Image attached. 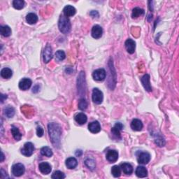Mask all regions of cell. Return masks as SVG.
Here are the masks:
<instances>
[{"mask_svg": "<svg viewBox=\"0 0 179 179\" xmlns=\"http://www.w3.org/2000/svg\"><path fill=\"white\" fill-rule=\"evenodd\" d=\"M0 33L3 36L8 37L11 34V29L8 25H4L0 27Z\"/></svg>", "mask_w": 179, "mask_h": 179, "instance_id": "d4e9b609", "label": "cell"}, {"mask_svg": "<svg viewBox=\"0 0 179 179\" xmlns=\"http://www.w3.org/2000/svg\"><path fill=\"white\" fill-rule=\"evenodd\" d=\"M90 15L92 18H98L99 17V13L97 11H92L90 13Z\"/></svg>", "mask_w": 179, "mask_h": 179, "instance_id": "74e56055", "label": "cell"}, {"mask_svg": "<svg viewBox=\"0 0 179 179\" xmlns=\"http://www.w3.org/2000/svg\"><path fill=\"white\" fill-rule=\"evenodd\" d=\"M111 173L115 178H118L121 175V168L119 166L115 165L111 169Z\"/></svg>", "mask_w": 179, "mask_h": 179, "instance_id": "4dcf8cb0", "label": "cell"}, {"mask_svg": "<svg viewBox=\"0 0 179 179\" xmlns=\"http://www.w3.org/2000/svg\"><path fill=\"white\" fill-rule=\"evenodd\" d=\"M106 73L104 69H99L92 73V77L97 81H103L106 78Z\"/></svg>", "mask_w": 179, "mask_h": 179, "instance_id": "52a82bcc", "label": "cell"}, {"mask_svg": "<svg viewBox=\"0 0 179 179\" xmlns=\"http://www.w3.org/2000/svg\"><path fill=\"white\" fill-rule=\"evenodd\" d=\"M51 177H52L53 179H64L65 178L66 176L65 175V173L62 172V171H56L53 173Z\"/></svg>", "mask_w": 179, "mask_h": 179, "instance_id": "d6a6232c", "label": "cell"}, {"mask_svg": "<svg viewBox=\"0 0 179 179\" xmlns=\"http://www.w3.org/2000/svg\"><path fill=\"white\" fill-rule=\"evenodd\" d=\"M75 121L79 125H83L86 123V122L88 121V117L86 115L83 114V113H79V114H78L76 116H75Z\"/></svg>", "mask_w": 179, "mask_h": 179, "instance_id": "7402d4cb", "label": "cell"}, {"mask_svg": "<svg viewBox=\"0 0 179 179\" xmlns=\"http://www.w3.org/2000/svg\"><path fill=\"white\" fill-rule=\"evenodd\" d=\"M6 98H7V95H6L2 94L1 95V102L3 103L4 101V99H6Z\"/></svg>", "mask_w": 179, "mask_h": 179, "instance_id": "f35d334b", "label": "cell"}, {"mask_svg": "<svg viewBox=\"0 0 179 179\" xmlns=\"http://www.w3.org/2000/svg\"><path fill=\"white\" fill-rule=\"evenodd\" d=\"M106 160L109 162L114 163L116 162L118 159V153L116 151L114 150H110L108 151L106 155Z\"/></svg>", "mask_w": 179, "mask_h": 179, "instance_id": "7c38bea8", "label": "cell"}, {"mask_svg": "<svg viewBox=\"0 0 179 179\" xmlns=\"http://www.w3.org/2000/svg\"><path fill=\"white\" fill-rule=\"evenodd\" d=\"M102 34H103V29L101 26L98 25V24L93 26V28L92 29V32H91V34L93 38L96 39L101 38L102 36Z\"/></svg>", "mask_w": 179, "mask_h": 179, "instance_id": "8fae6325", "label": "cell"}, {"mask_svg": "<svg viewBox=\"0 0 179 179\" xmlns=\"http://www.w3.org/2000/svg\"><path fill=\"white\" fill-rule=\"evenodd\" d=\"M131 128L134 131H141L143 129V123L139 119H134L131 122Z\"/></svg>", "mask_w": 179, "mask_h": 179, "instance_id": "d6986e66", "label": "cell"}, {"mask_svg": "<svg viewBox=\"0 0 179 179\" xmlns=\"http://www.w3.org/2000/svg\"><path fill=\"white\" fill-rule=\"evenodd\" d=\"M41 154L43 156L50 158V157L53 156V151L51 150V148H49V147L44 146L41 149Z\"/></svg>", "mask_w": 179, "mask_h": 179, "instance_id": "4316f807", "label": "cell"}, {"mask_svg": "<svg viewBox=\"0 0 179 179\" xmlns=\"http://www.w3.org/2000/svg\"><path fill=\"white\" fill-rule=\"evenodd\" d=\"M88 107V103L85 101V99H80L79 102H78V109L80 110H85Z\"/></svg>", "mask_w": 179, "mask_h": 179, "instance_id": "d590c367", "label": "cell"}, {"mask_svg": "<svg viewBox=\"0 0 179 179\" xmlns=\"http://www.w3.org/2000/svg\"><path fill=\"white\" fill-rule=\"evenodd\" d=\"M88 129L93 134H97L101 131V126L98 121H93L88 125Z\"/></svg>", "mask_w": 179, "mask_h": 179, "instance_id": "4fadbf2b", "label": "cell"}, {"mask_svg": "<svg viewBox=\"0 0 179 179\" xmlns=\"http://www.w3.org/2000/svg\"><path fill=\"white\" fill-rule=\"evenodd\" d=\"M123 125L121 123V122H117V123L115 125V126L111 129V133L117 139H121V131L123 129Z\"/></svg>", "mask_w": 179, "mask_h": 179, "instance_id": "9c48e42d", "label": "cell"}, {"mask_svg": "<svg viewBox=\"0 0 179 179\" xmlns=\"http://www.w3.org/2000/svg\"><path fill=\"white\" fill-rule=\"evenodd\" d=\"M92 99L93 102L96 104H101L103 102V99H104L102 92L98 88H94L92 91Z\"/></svg>", "mask_w": 179, "mask_h": 179, "instance_id": "277c9868", "label": "cell"}, {"mask_svg": "<svg viewBox=\"0 0 179 179\" xmlns=\"http://www.w3.org/2000/svg\"><path fill=\"white\" fill-rule=\"evenodd\" d=\"M26 21H27V23L29 24H36L38 21V17L35 13H29L27 15Z\"/></svg>", "mask_w": 179, "mask_h": 179, "instance_id": "603a6c76", "label": "cell"}, {"mask_svg": "<svg viewBox=\"0 0 179 179\" xmlns=\"http://www.w3.org/2000/svg\"><path fill=\"white\" fill-rule=\"evenodd\" d=\"M76 13V10L74 7L71 6V5H67L63 9V13L67 18L74 16Z\"/></svg>", "mask_w": 179, "mask_h": 179, "instance_id": "e0dca14e", "label": "cell"}, {"mask_svg": "<svg viewBox=\"0 0 179 179\" xmlns=\"http://www.w3.org/2000/svg\"><path fill=\"white\" fill-rule=\"evenodd\" d=\"M53 58V51L52 48L50 44H47L44 48L43 53V59L45 63H48Z\"/></svg>", "mask_w": 179, "mask_h": 179, "instance_id": "8992f818", "label": "cell"}, {"mask_svg": "<svg viewBox=\"0 0 179 179\" xmlns=\"http://www.w3.org/2000/svg\"><path fill=\"white\" fill-rule=\"evenodd\" d=\"M4 112L5 116H6L7 117H9V118H11V117H13L14 116L15 109L13 107L9 106L5 108L4 110Z\"/></svg>", "mask_w": 179, "mask_h": 179, "instance_id": "f1b7e54d", "label": "cell"}, {"mask_svg": "<svg viewBox=\"0 0 179 179\" xmlns=\"http://www.w3.org/2000/svg\"><path fill=\"white\" fill-rule=\"evenodd\" d=\"M1 154H2V157H1V160H0V161H1V162H3L4 160V155L3 152H2Z\"/></svg>", "mask_w": 179, "mask_h": 179, "instance_id": "ab89813d", "label": "cell"}, {"mask_svg": "<svg viewBox=\"0 0 179 179\" xmlns=\"http://www.w3.org/2000/svg\"><path fill=\"white\" fill-rule=\"evenodd\" d=\"M121 168L122 171H123V173L127 175H130L133 172V167L129 163L125 162L121 164Z\"/></svg>", "mask_w": 179, "mask_h": 179, "instance_id": "ffe728a7", "label": "cell"}, {"mask_svg": "<svg viewBox=\"0 0 179 179\" xmlns=\"http://www.w3.org/2000/svg\"><path fill=\"white\" fill-rule=\"evenodd\" d=\"M125 46L126 50L129 54H133L135 51L136 48V43L134 40L131 39H128L125 43Z\"/></svg>", "mask_w": 179, "mask_h": 179, "instance_id": "30bf717a", "label": "cell"}, {"mask_svg": "<svg viewBox=\"0 0 179 179\" xmlns=\"http://www.w3.org/2000/svg\"><path fill=\"white\" fill-rule=\"evenodd\" d=\"M39 168L41 172L45 175L50 173L51 172V170H52V167H51L50 165L48 162H41V164H39Z\"/></svg>", "mask_w": 179, "mask_h": 179, "instance_id": "2e32d148", "label": "cell"}, {"mask_svg": "<svg viewBox=\"0 0 179 179\" xmlns=\"http://www.w3.org/2000/svg\"><path fill=\"white\" fill-rule=\"evenodd\" d=\"M32 84V80L29 79V78H23V79L19 82L18 85H19V88L21 90H27L31 87Z\"/></svg>", "mask_w": 179, "mask_h": 179, "instance_id": "9a60e30c", "label": "cell"}, {"mask_svg": "<svg viewBox=\"0 0 179 179\" xmlns=\"http://www.w3.org/2000/svg\"><path fill=\"white\" fill-rule=\"evenodd\" d=\"M144 13V11L142 9L139 8V7H136L133 9L132 13V18H139V16H142Z\"/></svg>", "mask_w": 179, "mask_h": 179, "instance_id": "83f0119b", "label": "cell"}, {"mask_svg": "<svg viewBox=\"0 0 179 179\" xmlns=\"http://www.w3.org/2000/svg\"><path fill=\"white\" fill-rule=\"evenodd\" d=\"M13 76V72L9 68H4L1 71V76L5 79H9Z\"/></svg>", "mask_w": 179, "mask_h": 179, "instance_id": "cb8c5ba5", "label": "cell"}, {"mask_svg": "<svg viewBox=\"0 0 179 179\" xmlns=\"http://www.w3.org/2000/svg\"><path fill=\"white\" fill-rule=\"evenodd\" d=\"M155 144L160 147H162L165 145V141L160 134H155Z\"/></svg>", "mask_w": 179, "mask_h": 179, "instance_id": "f546056e", "label": "cell"}, {"mask_svg": "<svg viewBox=\"0 0 179 179\" xmlns=\"http://www.w3.org/2000/svg\"><path fill=\"white\" fill-rule=\"evenodd\" d=\"M13 6L16 9L21 10L24 8V2L23 0H14L13 2Z\"/></svg>", "mask_w": 179, "mask_h": 179, "instance_id": "1f68e13d", "label": "cell"}, {"mask_svg": "<svg viewBox=\"0 0 179 179\" xmlns=\"http://www.w3.org/2000/svg\"><path fill=\"white\" fill-rule=\"evenodd\" d=\"M65 165L69 170H73L78 165V161L75 158H69L65 161Z\"/></svg>", "mask_w": 179, "mask_h": 179, "instance_id": "ac0fdd59", "label": "cell"}, {"mask_svg": "<svg viewBox=\"0 0 179 179\" xmlns=\"http://www.w3.org/2000/svg\"><path fill=\"white\" fill-rule=\"evenodd\" d=\"M58 28L60 31L63 34H67L69 33L71 28H72V25H71L70 21L69 20V18L65 16H60L58 22Z\"/></svg>", "mask_w": 179, "mask_h": 179, "instance_id": "7a4b0ae2", "label": "cell"}, {"mask_svg": "<svg viewBox=\"0 0 179 179\" xmlns=\"http://www.w3.org/2000/svg\"><path fill=\"white\" fill-rule=\"evenodd\" d=\"M151 160V155L147 152H143L139 154L138 158H137V161L139 164L141 165H147Z\"/></svg>", "mask_w": 179, "mask_h": 179, "instance_id": "ba28073f", "label": "cell"}, {"mask_svg": "<svg viewBox=\"0 0 179 179\" xmlns=\"http://www.w3.org/2000/svg\"><path fill=\"white\" fill-rule=\"evenodd\" d=\"M141 81L142 83L144 88H145V90L148 92L152 91V88L150 83V76L148 74H145L143 77L141 78Z\"/></svg>", "mask_w": 179, "mask_h": 179, "instance_id": "5bb4252c", "label": "cell"}, {"mask_svg": "<svg viewBox=\"0 0 179 179\" xmlns=\"http://www.w3.org/2000/svg\"><path fill=\"white\" fill-rule=\"evenodd\" d=\"M136 175L139 178H145L148 176V171L143 166H139L136 170Z\"/></svg>", "mask_w": 179, "mask_h": 179, "instance_id": "44dd1931", "label": "cell"}, {"mask_svg": "<svg viewBox=\"0 0 179 179\" xmlns=\"http://www.w3.org/2000/svg\"><path fill=\"white\" fill-rule=\"evenodd\" d=\"M66 55L63 50H58L55 53V58L58 61H62L65 59Z\"/></svg>", "mask_w": 179, "mask_h": 179, "instance_id": "836d02e7", "label": "cell"}, {"mask_svg": "<svg viewBox=\"0 0 179 179\" xmlns=\"http://www.w3.org/2000/svg\"><path fill=\"white\" fill-rule=\"evenodd\" d=\"M48 129L49 136L53 146L59 148L60 146V138L62 135V129L60 126L55 122H51L48 124Z\"/></svg>", "mask_w": 179, "mask_h": 179, "instance_id": "6da1fadb", "label": "cell"}, {"mask_svg": "<svg viewBox=\"0 0 179 179\" xmlns=\"http://www.w3.org/2000/svg\"><path fill=\"white\" fill-rule=\"evenodd\" d=\"M34 151V146L31 142H27L24 144L23 148L21 149V153L26 157H30L32 155Z\"/></svg>", "mask_w": 179, "mask_h": 179, "instance_id": "5b68a950", "label": "cell"}, {"mask_svg": "<svg viewBox=\"0 0 179 179\" xmlns=\"http://www.w3.org/2000/svg\"><path fill=\"white\" fill-rule=\"evenodd\" d=\"M11 133L13 134V138L16 139V141H20L22 138V134L20 132L19 129L17 128L15 126H12L11 127Z\"/></svg>", "mask_w": 179, "mask_h": 179, "instance_id": "484cf974", "label": "cell"}, {"mask_svg": "<svg viewBox=\"0 0 179 179\" xmlns=\"http://www.w3.org/2000/svg\"><path fill=\"white\" fill-rule=\"evenodd\" d=\"M24 171H25V168H24V166L23 164L21 163L15 164L11 168L12 173H13L14 176H16V177H19V176L23 175Z\"/></svg>", "mask_w": 179, "mask_h": 179, "instance_id": "3957f363", "label": "cell"}, {"mask_svg": "<svg viewBox=\"0 0 179 179\" xmlns=\"http://www.w3.org/2000/svg\"><path fill=\"white\" fill-rule=\"evenodd\" d=\"M36 134L39 137H41L43 135V129L41 127L39 126L36 129Z\"/></svg>", "mask_w": 179, "mask_h": 179, "instance_id": "8d00e7d4", "label": "cell"}, {"mask_svg": "<svg viewBox=\"0 0 179 179\" xmlns=\"http://www.w3.org/2000/svg\"><path fill=\"white\" fill-rule=\"evenodd\" d=\"M85 165L88 166V169H90V170H94V169L95 168V166H96L95 160H92V159H90V158L87 159V160L85 161Z\"/></svg>", "mask_w": 179, "mask_h": 179, "instance_id": "e575fe53", "label": "cell"}]
</instances>
